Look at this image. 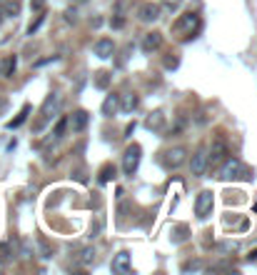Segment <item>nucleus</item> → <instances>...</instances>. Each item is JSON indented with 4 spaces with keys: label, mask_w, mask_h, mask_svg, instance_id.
I'll list each match as a JSON object with an SVG mask.
<instances>
[{
    "label": "nucleus",
    "mask_w": 257,
    "mask_h": 275,
    "mask_svg": "<svg viewBox=\"0 0 257 275\" xmlns=\"http://www.w3.org/2000/svg\"><path fill=\"white\" fill-rule=\"evenodd\" d=\"M110 85V73H105V70H100V73H95V88H100V90H105Z\"/></svg>",
    "instance_id": "nucleus-23"
},
{
    "label": "nucleus",
    "mask_w": 257,
    "mask_h": 275,
    "mask_svg": "<svg viewBox=\"0 0 257 275\" xmlns=\"http://www.w3.org/2000/svg\"><path fill=\"white\" fill-rule=\"evenodd\" d=\"M40 250H43V258H53V248L45 240H40Z\"/></svg>",
    "instance_id": "nucleus-29"
},
{
    "label": "nucleus",
    "mask_w": 257,
    "mask_h": 275,
    "mask_svg": "<svg viewBox=\"0 0 257 275\" xmlns=\"http://www.w3.org/2000/svg\"><path fill=\"white\" fill-rule=\"evenodd\" d=\"M43 23H45V13L40 10V15H38V18H35V20L28 25V35H35V33L40 30V25H43Z\"/></svg>",
    "instance_id": "nucleus-25"
},
{
    "label": "nucleus",
    "mask_w": 257,
    "mask_h": 275,
    "mask_svg": "<svg viewBox=\"0 0 257 275\" xmlns=\"http://www.w3.org/2000/svg\"><path fill=\"white\" fill-rule=\"evenodd\" d=\"M182 270H185V273H192V270H202V260H190V263H185V265H182Z\"/></svg>",
    "instance_id": "nucleus-27"
},
{
    "label": "nucleus",
    "mask_w": 257,
    "mask_h": 275,
    "mask_svg": "<svg viewBox=\"0 0 257 275\" xmlns=\"http://www.w3.org/2000/svg\"><path fill=\"white\" fill-rule=\"evenodd\" d=\"M110 268H113V273H128V270L132 268V255H130L128 250H120V253L113 258Z\"/></svg>",
    "instance_id": "nucleus-10"
},
{
    "label": "nucleus",
    "mask_w": 257,
    "mask_h": 275,
    "mask_svg": "<svg viewBox=\"0 0 257 275\" xmlns=\"http://www.w3.org/2000/svg\"><path fill=\"white\" fill-rule=\"evenodd\" d=\"M140 155H142V148L137 143H132V145L125 148V153H123V173L125 175H130V178L135 175V170L140 165Z\"/></svg>",
    "instance_id": "nucleus-4"
},
{
    "label": "nucleus",
    "mask_w": 257,
    "mask_h": 275,
    "mask_svg": "<svg viewBox=\"0 0 257 275\" xmlns=\"http://www.w3.org/2000/svg\"><path fill=\"white\" fill-rule=\"evenodd\" d=\"M190 170H192V175H197V178L207 173V150H205V148L195 150V155H192V160H190Z\"/></svg>",
    "instance_id": "nucleus-9"
},
{
    "label": "nucleus",
    "mask_w": 257,
    "mask_h": 275,
    "mask_svg": "<svg viewBox=\"0 0 257 275\" xmlns=\"http://www.w3.org/2000/svg\"><path fill=\"white\" fill-rule=\"evenodd\" d=\"M132 133H135V123H130V125H128V128H125V138H130V135H132Z\"/></svg>",
    "instance_id": "nucleus-32"
},
{
    "label": "nucleus",
    "mask_w": 257,
    "mask_h": 275,
    "mask_svg": "<svg viewBox=\"0 0 257 275\" xmlns=\"http://www.w3.org/2000/svg\"><path fill=\"white\" fill-rule=\"evenodd\" d=\"M0 10H3L5 18H15V15H20V0H5Z\"/></svg>",
    "instance_id": "nucleus-18"
},
{
    "label": "nucleus",
    "mask_w": 257,
    "mask_h": 275,
    "mask_svg": "<svg viewBox=\"0 0 257 275\" xmlns=\"http://www.w3.org/2000/svg\"><path fill=\"white\" fill-rule=\"evenodd\" d=\"M30 8H33V10H38V13H40V10H43V8H45V0H33V3H30Z\"/></svg>",
    "instance_id": "nucleus-31"
},
{
    "label": "nucleus",
    "mask_w": 257,
    "mask_h": 275,
    "mask_svg": "<svg viewBox=\"0 0 257 275\" xmlns=\"http://www.w3.org/2000/svg\"><path fill=\"white\" fill-rule=\"evenodd\" d=\"M220 178L222 180H237V178H250V173L240 158H225L220 163Z\"/></svg>",
    "instance_id": "nucleus-2"
},
{
    "label": "nucleus",
    "mask_w": 257,
    "mask_h": 275,
    "mask_svg": "<svg viewBox=\"0 0 257 275\" xmlns=\"http://www.w3.org/2000/svg\"><path fill=\"white\" fill-rule=\"evenodd\" d=\"M58 108H60V95H58V93H50V95L45 98V103H43L40 113H38V120H35L33 130H35V133H40V130H43V128L53 120V115L58 113Z\"/></svg>",
    "instance_id": "nucleus-1"
},
{
    "label": "nucleus",
    "mask_w": 257,
    "mask_h": 275,
    "mask_svg": "<svg viewBox=\"0 0 257 275\" xmlns=\"http://www.w3.org/2000/svg\"><path fill=\"white\" fill-rule=\"evenodd\" d=\"M160 5L167 10V13H177L182 8V0H160Z\"/></svg>",
    "instance_id": "nucleus-24"
},
{
    "label": "nucleus",
    "mask_w": 257,
    "mask_h": 275,
    "mask_svg": "<svg viewBox=\"0 0 257 275\" xmlns=\"http://www.w3.org/2000/svg\"><path fill=\"white\" fill-rule=\"evenodd\" d=\"M0 273H3V255H0Z\"/></svg>",
    "instance_id": "nucleus-34"
},
{
    "label": "nucleus",
    "mask_w": 257,
    "mask_h": 275,
    "mask_svg": "<svg viewBox=\"0 0 257 275\" xmlns=\"http://www.w3.org/2000/svg\"><path fill=\"white\" fill-rule=\"evenodd\" d=\"M225 158H227V143H225L222 138L212 140V145H210V150H207V168L220 165Z\"/></svg>",
    "instance_id": "nucleus-5"
},
{
    "label": "nucleus",
    "mask_w": 257,
    "mask_h": 275,
    "mask_svg": "<svg viewBox=\"0 0 257 275\" xmlns=\"http://www.w3.org/2000/svg\"><path fill=\"white\" fill-rule=\"evenodd\" d=\"M65 130H68V115L58 118V123H55V128H53V140H60V138L65 135Z\"/></svg>",
    "instance_id": "nucleus-22"
},
{
    "label": "nucleus",
    "mask_w": 257,
    "mask_h": 275,
    "mask_svg": "<svg viewBox=\"0 0 257 275\" xmlns=\"http://www.w3.org/2000/svg\"><path fill=\"white\" fill-rule=\"evenodd\" d=\"M247 258H250V260H257V250H252V253H250Z\"/></svg>",
    "instance_id": "nucleus-33"
},
{
    "label": "nucleus",
    "mask_w": 257,
    "mask_h": 275,
    "mask_svg": "<svg viewBox=\"0 0 257 275\" xmlns=\"http://www.w3.org/2000/svg\"><path fill=\"white\" fill-rule=\"evenodd\" d=\"M137 20L140 23H157L160 20V5L155 3H142L137 8Z\"/></svg>",
    "instance_id": "nucleus-8"
},
{
    "label": "nucleus",
    "mask_w": 257,
    "mask_h": 275,
    "mask_svg": "<svg viewBox=\"0 0 257 275\" xmlns=\"http://www.w3.org/2000/svg\"><path fill=\"white\" fill-rule=\"evenodd\" d=\"M110 25H113V28H123V25H125V18H123V15H115V18L110 20Z\"/></svg>",
    "instance_id": "nucleus-30"
},
{
    "label": "nucleus",
    "mask_w": 257,
    "mask_h": 275,
    "mask_svg": "<svg viewBox=\"0 0 257 275\" xmlns=\"http://www.w3.org/2000/svg\"><path fill=\"white\" fill-rule=\"evenodd\" d=\"M88 120H90V115H88L85 110H75V113L68 118V128H73V133H83V130L88 128Z\"/></svg>",
    "instance_id": "nucleus-12"
},
{
    "label": "nucleus",
    "mask_w": 257,
    "mask_h": 275,
    "mask_svg": "<svg viewBox=\"0 0 257 275\" xmlns=\"http://www.w3.org/2000/svg\"><path fill=\"white\" fill-rule=\"evenodd\" d=\"M28 115H30V105L25 103V105H23V110H20V113H18V115H15L10 123H8V128H10V130H13V128H20V125L28 120Z\"/></svg>",
    "instance_id": "nucleus-20"
},
{
    "label": "nucleus",
    "mask_w": 257,
    "mask_h": 275,
    "mask_svg": "<svg viewBox=\"0 0 257 275\" xmlns=\"http://www.w3.org/2000/svg\"><path fill=\"white\" fill-rule=\"evenodd\" d=\"M65 20L75 25V23H78V10H75V8H68V10H65Z\"/></svg>",
    "instance_id": "nucleus-28"
},
{
    "label": "nucleus",
    "mask_w": 257,
    "mask_h": 275,
    "mask_svg": "<svg viewBox=\"0 0 257 275\" xmlns=\"http://www.w3.org/2000/svg\"><path fill=\"white\" fill-rule=\"evenodd\" d=\"M73 3H85V0H73Z\"/></svg>",
    "instance_id": "nucleus-36"
},
{
    "label": "nucleus",
    "mask_w": 257,
    "mask_h": 275,
    "mask_svg": "<svg viewBox=\"0 0 257 275\" xmlns=\"http://www.w3.org/2000/svg\"><path fill=\"white\" fill-rule=\"evenodd\" d=\"M197 28H200V15H197V13H185V15H180V18L172 23V30H175V33H185V35H187L185 40H190V35H192ZM192 38H195V35H192Z\"/></svg>",
    "instance_id": "nucleus-3"
},
{
    "label": "nucleus",
    "mask_w": 257,
    "mask_h": 275,
    "mask_svg": "<svg viewBox=\"0 0 257 275\" xmlns=\"http://www.w3.org/2000/svg\"><path fill=\"white\" fill-rule=\"evenodd\" d=\"M78 260H80V265H93V263H95V248H93V245H85V248L80 250V258H78Z\"/></svg>",
    "instance_id": "nucleus-21"
},
{
    "label": "nucleus",
    "mask_w": 257,
    "mask_h": 275,
    "mask_svg": "<svg viewBox=\"0 0 257 275\" xmlns=\"http://www.w3.org/2000/svg\"><path fill=\"white\" fill-rule=\"evenodd\" d=\"M118 110H120V95L118 93H108V98L103 100V115L105 118H113Z\"/></svg>",
    "instance_id": "nucleus-14"
},
{
    "label": "nucleus",
    "mask_w": 257,
    "mask_h": 275,
    "mask_svg": "<svg viewBox=\"0 0 257 275\" xmlns=\"http://www.w3.org/2000/svg\"><path fill=\"white\" fill-rule=\"evenodd\" d=\"M115 175H118V170H115V165L113 163H105L103 168H100V175H98V180L105 185V183H110V180H115Z\"/></svg>",
    "instance_id": "nucleus-19"
},
{
    "label": "nucleus",
    "mask_w": 257,
    "mask_h": 275,
    "mask_svg": "<svg viewBox=\"0 0 257 275\" xmlns=\"http://www.w3.org/2000/svg\"><path fill=\"white\" fill-rule=\"evenodd\" d=\"M3 18H5V15H3V10H0V25H3Z\"/></svg>",
    "instance_id": "nucleus-35"
},
{
    "label": "nucleus",
    "mask_w": 257,
    "mask_h": 275,
    "mask_svg": "<svg viewBox=\"0 0 257 275\" xmlns=\"http://www.w3.org/2000/svg\"><path fill=\"white\" fill-rule=\"evenodd\" d=\"M93 50H95V55H98L100 60H108V58L115 55V43H113V38H100Z\"/></svg>",
    "instance_id": "nucleus-11"
},
{
    "label": "nucleus",
    "mask_w": 257,
    "mask_h": 275,
    "mask_svg": "<svg viewBox=\"0 0 257 275\" xmlns=\"http://www.w3.org/2000/svg\"><path fill=\"white\" fill-rule=\"evenodd\" d=\"M162 155H165V158H162V163H165V168H170V170H177V168H180V165H185V160H187V150H185L182 145L170 148V150H165Z\"/></svg>",
    "instance_id": "nucleus-6"
},
{
    "label": "nucleus",
    "mask_w": 257,
    "mask_h": 275,
    "mask_svg": "<svg viewBox=\"0 0 257 275\" xmlns=\"http://www.w3.org/2000/svg\"><path fill=\"white\" fill-rule=\"evenodd\" d=\"M212 203H215L212 190H202V193L195 198V215H197L200 220H205V218L212 213Z\"/></svg>",
    "instance_id": "nucleus-7"
},
{
    "label": "nucleus",
    "mask_w": 257,
    "mask_h": 275,
    "mask_svg": "<svg viewBox=\"0 0 257 275\" xmlns=\"http://www.w3.org/2000/svg\"><path fill=\"white\" fill-rule=\"evenodd\" d=\"M137 103H140V98H137L135 93H125V95H120V110H123V113H132V110L137 108Z\"/></svg>",
    "instance_id": "nucleus-16"
},
{
    "label": "nucleus",
    "mask_w": 257,
    "mask_h": 275,
    "mask_svg": "<svg viewBox=\"0 0 257 275\" xmlns=\"http://www.w3.org/2000/svg\"><path fill=\"white\" fill-rule=\"evenodd\" d=\"M172 233H175V243H185V240H187V233H190V230H187V225H177V228H175Z\"/></svg>",
    "instance_id": "nucleus-26"
},
{
    "label": "nucleus",
    "mask_w": 257,
    "mask_h": 275,
    "mask_svg": "<svg viewBox=\"0 0 257 275\" xmlns=\"http://www.w3.org/2000/svg\"><path fill=\"white\" fill-rule=\"evenodd\" d=\"M145 125H147L150 130H162V125H165V113H162V110L150 113V115H147V120H145Z\"/></svg>",
    "instance_id": "nucleus-17"
},
{
    "label": "nucleus",
    "mask_w": 257,
    "mask_h": 275,
    "mask_svg": "<svg viewBox=\"0 0 257 275\" xmlns=\"http://www.w3.org/2000/svg\"><path fill=\"white\" fill-rule=\"evenodd\" d=\"M15 68H18V55H8L3 63H0V75H3V78H13Z\"/></svg>",
    "instance_id": "nucleus-15"
},
{
    "label": "nucleus",
    "mask_w": 257,
    "mask_h": 275,
    "mask_svg": "<svg viewBox=\"0 0 257 275\" xmlns=\"http://www.w3.org/2000/svg\"><path fill=\"white\" fill-rule=\"evenodd\" d=\"M160 45H162V33H157V30H152V33H147L145 38H142V50L150 55V53H155V50H160Z\"/></svg>",
    "instance_id": "nucleus-13"
}]
</instances>
